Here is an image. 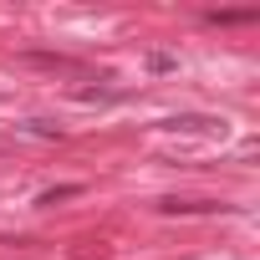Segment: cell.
Instances as JSON below:
<instances>
[{"label": "cell", "instance_id": "1", "mask_svg": "<svg viewBox=\"0 0 260 260\" xmlns=\"http://www.w3.org/2000/svg\"><path fill=\"white\" fill-rule=\"evenodd\" d=\"M214 122H219V117H174L169 127H214Z\"/></svg>", "mask_w": 260, "mask_h": 260}, {"label": "cell", "instance_id": "2", "mask_svg": "<svg viewBox=\"0 0 260 260\" xmlns=\"http://www.w3.org/2000/svg\"><path fill=\"white\" fill-rule=\"evenodd\" d=\"M67 194H77V184H61V189H46L36 204H56V199H67Z\"/></svg>", "mask_w": 260, "mask_h": 260}]
</instances>
